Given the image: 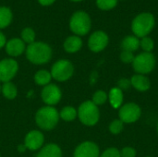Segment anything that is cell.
<instances>
[{
	"instance_id": "1",
	"label": "cell",
	"mask_w": 158,
	"mask_h": 157,
	"mask_svg": "<svg viewBox=\"0 0 158 157\" xmlns=\"http://www.w3.org/2000/svg\"><path fill=\"white\" fill-rule=\"evenodd\" d=\"M27 59L35 65H44L52 58V48L49 44L43 42H34L28 44L25 50Z\"/></svg>"
},
{
	"instance_id": "2",
	"label": "cell",
	"mask_w": 158,
	"mask_h": 157,
	"mask_svg": "<svg viewBox=\"0 0 158 157\" xmlns=\"http://www.w3.org/2000/svg\"><path fill=\"white\" fill-rule=\"evenodd\" d=\"M156 25L155 16L150 12H142L138 14L131 21V31L134 36L143 38L148 36Z\"/></svg>"
},
{
	"instance_id": "3",
	"label": "cell",
	"mask_w": 158,
	"mask_h": 157,
	"mask_svg": "<svg viewBox=\"0 0 158 157\" xmlns=\"http://www.w3.org/2000/svg\"><path fill=\"white\" fill-rule=\"evenodd\" d=\"M59 121V112L50 105L41 107L35 114L36 125L44 130H51L56 127Z\"/></svg>"
},
{
	"instance_id": "4",
	"label": "cell",
	"mask_w": 158,
	"mask_h": 157,
	"mask_svg": "<svg viewBox=\"0 0 158 157\" xmlns=\"http://www.w3.org/2000/svg\"><path fill=\"white\" fill-rule=\"evenodd\" d=\"M77 111L80 121L85 126L93 127L96 125L100 119L99 108L92 102V100H88L81 103Z\"/></svg>"
},
{
	"instance_id": "5",
	"label": "cell",
	"mask_w": 158,
	"mask_h": 157,
	"mask_svg": "<svg viewBox=\"0 0 158 157\" xmlns=\"http://www.w3.org/2000/svg\"><path fill=\"white\" fill-rule=\"evenodd\" d=\"M92 27V20L89 14L83 10L74 12L69 20L70 31L77 36H84L89 33Z\"/></svg>"
},
{
	"instance_id": "6",
	"label": "cell",
	"mask_w": 158,
	"mask_h": 157,
	"mask_svg": "<svg viewBox=\"0 0 158 157\" xmlns=\"http://www.w3.org/2000/svg\"><path fill=\"white\" fill-rule=\"evenodd\" d=\"M156 64V59L153 53L143 52L135 56L134 60L132 62V68L136 74L146 75L151 73L155 69Z\"/></svg>"
},
{
	"instance_id": "7",
	"label": "cell",
	"mask_w": 158,
	"mask_h": 157,
	"mask_svg": "<svg viewBox=\"0 0 158 157\" xmlns=\"http://www.w3.org/2000/svg\"><path fill=\"white\" fill-rule=\"evenodd\" d=\"M50 73L52 75V79L56 81H66L72 77L74 73V66L69 60L59 59L54 63Z\"/></svg>"
},
{
	"instance_id": "8",
	"label": "cell",
	"mask_w": 158,
	"mask_h": 157,
	"mask_svg": "<svg viewBox=\"0 0 158 157\" xmlns=\"http://www.w3.org/2000/svg\"><path fill=\"white\" fill-rule=\"evenodd\" d=\"M141 116L142 109L140 105L133 102L122 105V106L118 109V118L123 123H135L140 119Z\"/></svg>"
},
{
	"instance_id": "9",
	"label": "cell",
	"mask_w": 158,
	"mask_h": 157,
	"mask_svg": "<svg viewBox=\"0 0 158 157\" xmlns=\"http://www.w3.org/2000/svg\"><path fill=\"white\" fill-rule=\"evenodd\" d=\"M19 64L13 58H4L0 60V81L7 82L17 75Z\"/></svg>"
},
{
	"instance_id": "10",
	"label": "cell",
	"mask_w": 158,
	"mask_h": 157,
	"mask_svg": "<svg viewBox=\"0 0 158 157\" xmlns=\"http://www.w3.org/2000/svg\"><path fill=\"white\" fill-rule=\"evenodd\" d=\"M62 93L60 88L54 83H49L48 85L44 86L41 92V98L43 102L50 106H54L55 105L58 104L61 100Z\"/></svg>"
},
{
	"instance_id": "11",
	"label": "cell",
	"mask_w": 158,
	"mask_h": 157,
	"mask_svg": "<svg viewBox=\"0 0 158 157\" xmlns=\"http://www.w3.org/2000/svg\"><path fill=\"white\" fill-rule=\"evenodd\" d=\"M109 43V37L104 31H96L91 34L88 40V47L94 53L105 50Z\"/></svg>"
},
{
	"instance_id": "12",
	"label": "cell",
	"mask_w": 158,
	"mask_h": 157,
	"mask_svg": "<svg viewBox=\"0 0 158 157\" xmlns=\"http://www.w3.org/2000/svg\"><path fill=\"white\" fill-rule=\"evenodd\" d=\"M100 156V149L96 143L94 142L86 141L80 143L74 153L73 157H99Z\"/></svg>"
},
{
	"instance_id": "13",
	"label": "cell",
	"mask_w": 158,
	"mask_h": 157,
	"mask_svg": "<svg viewBox=\"0 0 158 157\" xmlns=\"http://www.w3.org/2000/svg\"><path fill=\"white\" fill-rule=\"evenodd\" d=\"M44 143V134L36 130L29 131L24 139V146L26 149L30 151H37L40 150Z\"/></svg>"
},
{
	"instance_id": "14",
	"label": "cell",
	"mask_w": 158,
	"mask_h": 157,
	"mask_svg": "<svg viewBox=\"0 0 158 157\" xmlns=\"http://www.w3.org/2000/svg\"><path fill=\"white\" fill-rule=\"evenodd\" d=\"M5 47H6V52L7 53V55L13 57L19 56L26 50L25 43L20 38L10 39L9 41L6 42Z\"/></svg>"
},
{
	"instance_id": "15",
	"label": "cell",
	"mask_w": 158,
	"mask_h": 157,
	"mask_svg": "<svg viewBox=\"0 0 158 157\" xmlns=\"http://www.w3.org/2000/svg\"><path fill=\"white\" fill-rule=\"evenodd\" d=\"M131 86L137 90L138 92L144 93L150 90L151 88V81L149 78L143 74H135L131 78Z\"/></svg>"
},
{
	"instance_id": "16",
	"label": "cell",
	"mask_w": 158,
	"mask_h": 157,
	"mask_svg": "<svg viewBox=\"0 0 158 157\" xmlns=\"http://www.w3.org/2000/svg\"><path fill=\"white\" fill-rule=\"evenodd\" d=\"M81 46H82V41L81 39V37L77 36V35H71V36L68 37L65 40L64 44H63L64 50L69 54L77 53L78 51L81 50Z\"/></svg>"
},
{
	"instance_id": "17",
	"label": "cell",
	"mask_w": 158,
	"mask_h": 157,
	"mask_svg": "<svg viewBox=\"0 0 158 157\" xmlns=\"http://www.w3.org/2000/svg\"><path fill=\"white\" fill-rule=\"evenodd\" d=\"M36 157H62V150L56 143H48L39 150Z\"/></svg>"
},
{
	"instance_id": "18",
	"label": "cell",
	"mask_w": 158,
	"mask_h": 157,
	"mask_svg": "<svg viewBox=\"0 0 158 157\" xmlns=\"http://www.w3.org/2000/svg\"><path fill=\"white\" fill-rule=\"evenodd\" d=\"M123 97H124L123 92L118 87H113L108 93L109 104L115 109H119L122 106L123 100H124Z\"/></svg>"
},
{
	"instance_id": "19",
	"label": "cell",
	"mask_w": 158,
	"mask_h": 157,
	"mask_svg": "<svg viewBox=\"0 0 158 157\" xmlns=\"http://www.w3.org/2000/svg\"><path fill=\"white\" fill-rule=\"evenodd\" d=\"M120 47L123 51L133 53L140 48V39L134 35H128L121 41Z\"/></svg>"
},
{
	"instance_id": "20",
	"label": "cell",
	"mask_w": 158,
	"mask_h": 157,
	"mask_svg": "<svg viewBox=\"0 0 158 157\" xmlns=\"http://www.w3.org/2000/svg\"><path fill=\"white\" fill-rule=\"evenodd\" d=\"M33 79H34V82L37 85L44 87V86L48 85L49 83H51L52 75H51L50 71H48L46 69H40L34 74Z\"/></svg>"
},
{
	"instance_id": "21",
	"label": "cell",
	"mask_w": 158,
	"mask_h": 157,
	"mask_svg": "<svg viewBox=\"0 0 158 157\" xmlns=\"http://www.w3.org/2000/svg\"><path fill=\"white\" fill-rule=\"evenodd\" d=\"M1 92L3 93L4 97L8 99V100H13L18 95L17 86L11 81L4 82L3 85L1 86Z\"/></svg>"
},
{
	"instance_id": "22",
	"label": "cell",
	"mask_w": 158,
	"mask_h": 157,
	"mask_svg": "<svg viewBox=\"0 0 158 157\" xmlns=\"http://www.w3.org/2000/svg\"><path fill=\"white\" fill-rule=\"evenodd\" d=\"M78 117V111L75 107L73 106H65L63 107L60 112H59V118L67 122H70L73 121L74 119H76V118Z\"/></svg>"
},
{
	"instance_id": "23",
	"label": "cell",
	"mask_w": 158,
	"mask_h": 157,
	"mask_svg": "<svg viewBox=\"0 0 158 157\" xmlns=\"http://www.w3.org/2000/svg\"><path fill=\"white\" fill-rule=\"evenodd\" d=\"M13 14L10 8L0 6V30L6 28L12 21Z\"/></svg>"
},
{
	"instance_id": "24",
	"label": "cell",
	"mask_w": 158,
	"mask_h": 157,
	"mask_svg": "<svg viewBox=\"0 0 158 157\" xmlns=\"http://www.w3.org/2000/svg\"><path fill=\"white\" fill-rule=\"evenodd\" d=\"M20 39L25 43H28V44H31L32 43L35 42V31L30 28V27H26L24 28L22 31H21V33H20Z\"/></svg>"
},
{
	"instance_id": "25",
	"label": "cell",
	"mask_w": 158,
	"mask_h": 157,
	"mask_svg": "<svg viewBox=\"0 0 158 157\" xmlns=\"http://www.w3.org/2000/svg\"><path fill=\"white\" fill-rule=\"evenodd\" d=\"M107 100H108V94L105 91H103V90L96 91L93 94V98H92V102L94 105H96L97 106L103 105L104 104L106 103Z\"/></svg>"
},
{
	"instance_id": "26",
	"label": "cell",
	"mask_w": 158,
	"mask_h": 157,
	"mask_svg": "<svg viewBox=\"0 0 158 157\" xmlns=\"http://www.w3.org/2000/svg\"><path fill=\"white\" fill-rule=\"evenodd\" d=\"M118 0H96V6L101 10H111L118 5Z\"/></svg>"
},
{
	"instance_id": "27",
	"label": "cell",
	"mask_w": 158,
	"mask_h": 157,
	"mask_svg": "<svg viewBox=\"0 0 158 157\" xmlns=\"http://www.w3.org/2000/svg\"><path fill=\"white\" fill-rule=\"evenodd\" d=\"M140 47L146 53H152L155 47V42L149 36L143 37L140 40Z\"/></svg>"
},
{
	"instance_id": "28",
	"label": "cell",
	"mask_w": 158,
	"mask_h": 157,
	"mask_svg": "<svg viewBox=\"0 0 158 157\" xmlns=\"http://www.w3.org/2000/svg\"><path fill=\"white\" fill-rule=\"evenodd\" d=\"M124 129V123L118 118V119H114L108 127L109 131L114 134V135H118Z\"/></svg>"
},
{
	"instance_id": "29",
	"label": "cell",
	"mask_w": 158,
	"mask_h": 157,
	"mask_svg": "<svg viewBox=\"0 0 158 157\" xmlns=\"http://www.w3.org/2000/svg\"><path fill=\"white\" fill-rule=\"evenodd\" d=\"M134 54L132 52H129V51H121L120 55H119V58L120 60L125 63V64H132L133 60H134Z\"/></svg>"
},
{
	"instance_id": "30",
	"label": "cell",
	"mask_w": 158,
	"mask_h": 157,
	"mask_svg": "<svg viewBox=\"0 0 158 157\" xmlns=\"http://www.w3.org/2000/svg\"><path fill=\"white\" fill-rule=\"evenodd\" d=\"M99 157H121L120 151L117 147H110L106 149Z\"/></svg>"
},
{
	"instance_id": "31",
	"label": "cell",
	"mask_w": 158,
	"mask_h": 157,
	"mask_svg": "<svg viewBox=\"0 0 158 157\" xmlns=\"http://www.w3.org/2000/svg\"><path fill=\"white\" fill-rule=\"evenodd\" d=\"M137 152L136 150L131 146H126L122 148L120 151V156L121 157H136Z\"/></svg>"
},
{
	"instance_id": "32",
	"label": "cell",
	"mask_w": 158,
	"mask_h": 157,
	"mask_svg": "<svg viewBox=\"0 0 158 157\" xmlns=\"http://www.w3.org/2000/svg\"><path fill=\"white\" fill-rule=\"evenodd\" d=\"M131 87V80H129L127 78H122L118 81V88H119L122 92L128 91Z\"/></svg>"
},
{
	"instance_id": "33",
	"label": "cell",
	"mask_w": 158,
	"mask_h": 157,
	"mask_svg": "<svg viewBox=\"0 0 158 157\" xmlns=\"http://www.w3.org/2000/svg\"><path fill=\"white\" fill-rule=\"evenodd\" d=\"M6 43V36L4 35V33L2 31H0V49L2 47H4Z\"/></svg>"
},
{
	"instance_id": "34",
	"label": "cell",
	"mask_w": 158,
	"mask_h": 157,
	"mask_svg": "<svg viewBox=\"0 0 158 157\" xmlns=\"http://www.w3.org/2000/svg\"><path fill=\"white\" fill-rule=\"evenodd\" d=\"M39 3L42 5V6H48L50 5H52L56 0H38Z\"/></svg>"
},
{
	"instance_id": "35",
	"label": "cell",
	"mask_w": 158,
	"mask_h": 157,
	"mask_svg": "<svg viewBox=\"0 0 158 157\" xmlns=\"http://www.w3.org/2000/svg\"><path fill=\"white\" fill-rule=\"evenodd\" d=\"M70 1H72V2H81L82 0H70Z\"/></svg>"
},
{
	"instance_id": "36",
	"label": "cell",
	"mask_w": 158,
	"mask_h": 157,
	"mask_svg": "<svg viewBox=\"0 0 158 157\" xmlns=\"http://www.w3.org/2000/svg\"><path fill=\"white\" fill-rule=\"evenodd\" d=\"M156 130H157V134H158V123H157V127H156Z\"/></svg>"
},
{
	"instance_id": "37",
	"label": "cell",
	"mask_w": 158,
	"mask_h": 157,
	"mask_svg": "<svg viewBox=\"0 0 158 157\" xmlns=\"http://www.w3.org/2000/svg\"><path fill=\"white\" fill-rule=\"evenodd\" d=\"M0 92H1V85H0Z\"/></svg>"
},
{
	"instance_id": "38",
	"label": "cell",
	"mask_w": 158,
	"mask_h": 157,
	"mask_svg": "<svg viewBox=\"0 0 158 157\" xmlns=\"http://www.w3.org/2000/svg\"><path fill=\"white\" fill-rule=\"evenodd\" d=\"M146 157H151V156H146Z\"/></svg>"
}]
</instances>
